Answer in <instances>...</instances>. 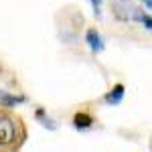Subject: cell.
Here are the masks:
<instances>
[{
  "label": "cell",
  "mask_w": 152,
  "mask_h": 152,
  "mask_svg": "<svg viewBox=\"0 0 152 152\" xmlns=\"http://www.w3.org/2000/svg\"><path fill=\"white\" fill-rule=\"evenodd\" d=\"M91 6H94L95 16H99L102 14V0H91Z\"/></svg>",
  "instance_id": "obj_7"
},
{
  "label": "cell",
  "mask_w": 152,
  "mask_h": 152,
  "mask_svg": "<svg viewBox=\"0 0 152 152\" xmlns=\"http://www.w3.org/2000/svg\"><path fill=\"white\" fill-rule=\"evenodd\" d=\"M0 71H2V67H0Z\"/></svg>",
  "instance_id": "obj_9"
},
{
  "label": "cell",
  "mask_w": 152,
  "mask_h": 152,
  "mask_svg": "<svg viewBox=\"0 0 152 152\" xmlns=\"http://www.w3.org/2000/svg\"><path fill=\"white\" fill-rule=\"evenodd\" d=\"M132 18L138 20L140 24H144L148 31H152V16H150V14H146V12H142V10H136L134 14H132Z\"/></svg>",
  "instance_id": "obj_6"
},
{
  "label": "cell",
  "mask_w": 152,
  "mask_h": 152,
  "mask_svg": "<svg viewBox=\"0 0 152 152\" xmlns=\"http://www.w3.org/2000/svg\"><path fill=\"white\" fill-rule=\"evenodd\" d=\"M85 43L89 45V49L97 53V51H104V39L102 35L95 31V28H87V33H85Z\"/></svg>",
  "instance_id": "obj_2"
},
{
  "label": "cell",
  "mask_w": 152,
  "mask_h": 152,
  "mask_svg": "<svg viewBox=\"0 0 152 152\" xmlns=\"http://www.w3.org/2000/svg\"><path fill=\"white\" fill-rule=\"evenodd\" d=\"M26 136L23 118L10 110H0V152H20Z\"/></svg>",
  "instance_id": "obj_1"
},
{
  "label": "cell",
  "mask_w": 152,
  "mask_h": 152,
  "mask_svg": "<svg viewBox=\"0 0 152 152\" xmlns=\"http://www.w3.org/2000/svg\"><path fill=\"white\" fill-rule=\"evenodd\" d=\"M142 4H146V8H152V0H142Z\"/></svg>",
  "instance_id": "obj_8"
},
{
  "label": "cell",
  "mask_w": 152,
  "mask_h": 152,
  "mask_svg": "<svg viewBox=\"0 0 152 152\" xmlns=\"http://www.w3.org/2000/svg\"><path fill=\"white\" fill-rule=\"evenodd\" d=\"M124 91H126V87L122 85V83H116L107 94H105V104H110V105H116L122 102V97H124Z\"/></svg>",
  "instance_id": "obj_3"
},
{
  "label": "cell",
  "mask_w": 152,
  "mask_h": 152,
  "mask_svg": "<svg viewBox=\"0 0 152 152\" xmlns=\"http://www.w3.org/2000/svg\"><path fill=\"white\" fill-rule=\"evenodd\" d=\"M91 124H94V116L87 114V112H77L73 118V126L77 130H87Z\"/></svg>",
  "instance_id": "obj_4"
},
{
  "label": "cell",
  "mask_w": 152,
  "mask_h": 152,
  "mask_svg": "<svg viewBox=\"0 0 152 152\" xmlns=\"http://www.w3.org/2000/svg\"><path fill=\"white\" fill-rule=\"evenodd\" d=\"M24 97L23 95H8V94H0V105L2 107H12L16 104H23Z\"/></svg>",
  "instance_id": "obj_5"
}]
</instances>
